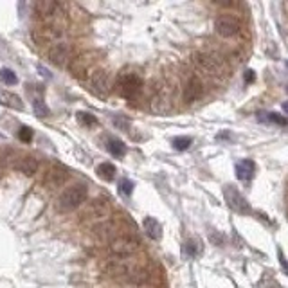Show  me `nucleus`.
Here are the masks:
<instances>
[{"label":"nucleus","instance_id":"1","mask_svg":"<svg viewBox=\"0 0 288 288\" xmlns=\"http://www.w3.org/2000/svg\"><path fill=\"white\" fill-rule=\"evenodd\" d=\"M89 196V189L85 184H74L70 188L63 189L62 194L58 196L56 207L62 213H68V211L78 209L79 205H83Z\"/></svg>","mask_w":288,"mask_h":288},{"label":"nucleus","instance_id":"2","mask_svg":"<svg viewBox=\"0 0 288 288\" xmlns=\"http://www.w3.org/2000/svg\"><path fill=\"white\" fill-rule=\"evenodd\" d=\"M137 251H139V240L133 238L131 234L115 236L114 240L108 243V252H110L112 256H117V257L131 256Z\"/></svg>","mask_w":288,"mask_h":288},{"label":"nucleus","instance_id":"3","mask_svg":"<svg viewBox=\"0 0 288 288\" xmlns=\"http://www.w3.org/2000/svg\"><path fill=\"white\" fill-rule=\"evenodd\" d=\"M144 81L137 72H123L117 78V90L121 92V96H125L128 99H133L141 94Z\"/></svg>","mask_w":288,"mask_h":288},{"label":"nucleus","instance_id":"4","mask_svg":"<svg viewBox=\"0 0 288 288\" xmlns=\"http://www.w3.org/2000/svg\"><path fill=\"white\" fill-rule=\"evenodd\" d=\"M96 53H90V51H87V53H81L78 54V56H74L72 60H70V65H68V70H70V74H72L74 78L78 79H83L87 74L90 72V67L96 63Z\"/></svg>","mask_w":288,"mask_h":288},{"label":"nucleus","instance_id":"5","mask_svg":"<svg viewBox=\"0 0 288 288\" xmlns=\"http://www.w3.org/2000/svg\"><path fill=\"white\" fill-rule=\"evenodd\" d=\"M224 196H225L227 205H229L234 213H238V215L247 216L252 211L251 204L247 202L245 196H243L236 188H232V186H225V188H224Z\"/></svg>","mask_w":288,"mask_h":288},{"label":"nucleus","instance_id":"6","mask_svg":"<svg viewBox=\"0 0 288 288\" xmlns=\"http://www.w3.org/2000/svg\"><path fill=\"white\" fill-rule=\"evenodd\" d=\"M193 62L202 72L209 74V76H220L222 70H224V62H222V58L211 56V54H207V53H196L193 56Z\"/></svg>","mask_w":288,"mask_h":288},{"label":"nucleus","instance_id":"7","mask_svg":"<svg viewBox=\"0 0 288 288\" xmlns=\"http://www.w3.org/2000/svg\"><path fill=\"white\" fill-rule=\"evenodd\" d=\"M90 89L94 94H97L99 97H106L112 90V78L108 70L105 68H97L90 74Z\"/></svg>","mask_w":288,"mask_h":288},{"label":"nucleus","instance_id":"8","mask_svg":"<svg viewBox=\"0 0 288 288\" xmlns=\"http://www.w3.org/2000/svg\"><path fill=\"white\" fill-rule=\"evenodd\" d=\"M68 60H72V47L67 42H56L53 43V47L49 49V62L56 65V67H63L67 65Z\"/></svg>","mask_w":288,"mask_h":288},{"label":"nucleus","instance_id":"9","mask_svg":"<svg viewBox=\"0 0 288 288\" xmlns=\"http://www.w3.org/2000/svg\"><path fill=\"white\" fill-rule=\"evenodd\" d=\"M137 265L133 263H128V261H123V259H114V261L106 263L105 265V272L110 276V278H117V279H128L131 278V274L137 270Z\"/></svg>","mask_w":288,"mask_h":288},{"label":"nucleus","instance_id":"10","mask_svg":"<svg viewBox=\"0 0 288 288\" xmlns=\"http://www.w3.org/2000/svg\"><path fill=\"white\" fill-rule=\"evenodd\" d=\"M112 213L110 202L106 198H94L90 200L87 209L83 211V218H92V220H101Z\"/></svg>","mask_w":288,"mask_h":288},{"label":"nucleus","instance_id":"11","mask_svg":"<svg viewBox=\"0 0 288 288\" xmlns=\"http://www.w3.org/2000/svg\"><path fill=\"white\" fill-rule=\"evenodd\" d=\"M215 31L220 34L222 38H232L240 31V22L236 20L234 16L230 15H222L215 20Z\"/></svg>","mask_w":288,"mask_h":288},{"label":"nucleus","instance_id":"12","mask_svg":"<svg viewBox=\"0 0 288 288\" xmlns=\"http://www.w3.org/2000/svg\"><path fill=\"white\" fill-rule=\"evenodd\" d=\"M68 171L63 166H51L43 175V186L47 189H58L67 182Z\"/></svg>","mask_w":288,"mask_h":288},{"label":"nucleus","instance_id":"13","mask_svg":"<svg viewBox=\"0 0 288 288\" xmlns=\"http://www.w3.org/2000/svg\"><path fill=\"white\" fill-rule=\"evenodd\" d=\"M92 234L101 241H108L110 243L115 236H119V230H117V224L115 222H101L97 225L92 227Z\"/></svg>","mask_w":288,"mask_h":288},{"label":"nucleus","instance_id":"14","mask_svg":"<svg viewBox=\"0 0 288 288\" xmlns=\"http://www.w3.org/2000/svg\"><path fill=\"white\" fill-rule=\"evenodd\" d=\"M60 9H62V5L58 4V2H53V0H40V2L34 4V13L42 20H53V18H56Z\"/></svg>","mask_w":288,"mask_h":288},{"label":"nucleus","instance_id":"15","mask_svg":"<svg viewBox=\"0 0 288 288\" xmlns=\"http://www.w3.org/2000/svg\"><path fill=\"white\" fill-rule=\"evenodd\" d=\"M204 94V83L200 81L196 76L188 79V83L184 87V101L186 103H194V101H198Z\"/></svg>","mask_w":288,"mask_h":288},{"label":"nucleus","instance_id":"16","mask_svg":"<svg viewBox=\"0 0 288 288\" xmlns=\"http://www.w3.org/2000/svg\"><path fill=\"white\" fill-rule=\"evenodd\" d=\"M150 108H152L155 114H162V112L168 110V94H166L164 87L155 89L152 99H150Z\"/></svg>","mask_w":288,"mask_h":288},{"label":"nucleus","instance_id":"17","mask_svg":"<svg viewBox=\"0 0 288 288\" xmlns=\"http://www.w3.org/2000/svg\"><path fill=\"white\" fill-rule=\"evenodd\" d=\"M13 166H15L16 171H20L22 175H26V177H32V175L38 171V168H40V164H38L36 159L29 157V155L20 157L15 164H13Z\"/></svg>","mask_w":288,"mask_h":288},{"label":"nucleus","instance_id":"18","mask_svg":"<svg viewBox=\"0 0 288 288\" xmlns=\"http://www.w3.org/2000/svg\"><path fill=\"white\" fill-rule=\"evenodd\" d=\"M142 225H144V232L148 234L150 240H160L162 238V225H160V222L157 218H153V216H146L144 222H142Z\"/></svg>","mask_w":288,"mask_h":288},{"label":"nucleus","instance_id":"19","mask_svg":"<svg viewBox=\"0 0 288 288\" xmlns=\"http://www.w3.org/2000/svg\"><path fill=\"white\" fill-rule=\"evenodd\" d=\"M254 173H256V164L245 159V160H240V162L236 164V177L247 182V180H251L254 177Z\"/></svg>","mask_w":288,"mask_h":288},{"label":"nucleus","instance_id":"20","mask_svg":"<svg viewBox=\"0 0 288 288\" xmlns=\"http://www.w3.org/2000/svg\"><path fill=\"white\" fill-rule=\"evenodd\" d=\"M0 105L7 106V108H15V110H24V101L20 96L7 92V90H0Z\"/></svg>","mask_w":288,"mask_h":288},{"label":"nucleus","instance_id":"21","mask_svg":"<svg viewBox=\"0 0 288 288\" xmlns=\"http://www.w3.org/2000/svg\"><path fill=\"white\" fill-rule=\"evenodd\" d=\"M106 150L114 155V157H125L126 155V144L119 139H110L106 144Z\"/></svg>","mask_w":288,"mask_h":288},{"label":"nucleus","instance_id":"22","mask_svg":"<svg viewBox=\"0 0 288 288\" xmlns=\"http://www.w3.org/2000/svg\"><path fill=\"white\" fill-rule=\"evenodd\" d=\"M115 173H117V169H115V166L112 162H103L97 166V175L103 180H114Z\"/></svg>","mask_w":288,"mask_h":288},{"label":"nucleus","instance_id":"23","mask_svg":"<svg viewBox=\"0 0 288 288\" xmlns=\"http://www.w3.org/2000/svg\"><path fill=\"white\" fill-rule=\"evenodd\" d=\"M32 110L38 117H49L51 115V110H49V106L43 103L42 99H34L32 101Z\"/></svg>","mask_w":288,"mask_h":288},{"label":"nucleus","instance_id":"24","mask_svg":"<svg viewBox=\"0 0 288 288\" xmlns=\"http://www.w3.org/2000/svg\"><path fill=\"white\" fill-rule=\"evenodd\" d=\"M184 252H186V256H191V257L198 256L200 254V241H196V240L186 241V243H184Z\"/></svg>","mask_w":288,"mask_h":288},{"label":"nucleus","instance_id":"25","mask_svg":"<svg viewBox=\"0 0 288 288\" xmlns=\"http://www.w3.org/2000/svg\"><path fill=\"white\" fill-rule=\"evenodd\" d=\"M0 81L5 85H16L18 78H16V74L11 70V68H2L0 70Z\"/></svg>","mask_w":288,"mask_h":288},{"label":"nucleus","instance_id":"26","mask_svg":"<svg viewBox=\"0 0 288 288\" xmlns=\"http://www.w3.org/2000/svg\"><path fill=\"white\" fill-rule=\"evenodd\" d=\"M191 144H193L191 137H175V139H173V146H175V150H178V152L188 150Z\"/></svg>","mask_w":288,"mask_h":288},{"label":"nucleus","instance_id":"27","mask_svg":"<svg viewBox=\"0 0 288 288\" xmlns=\"http://www.w3.org/2000/svg\"><path fill=\"white\" fill-rule=\"evenodd\" d=\"M78 121L85 126H96L97 125V119H96L92 114H89V112H78Z\"/></svg>","mask_w":288,"mask_h":288},{"label":"nucleus","instance_id":"28","mask_svg":"<svg viewBox=\"0 0 288 288\" xmlns=\"http://www.w3.org/2000/svg\"><path fill=\"white\" fill-rule=\"evenodd\" d=\"M119 191L125 194V196H130V194L133 193V182L128 180V178H121L119 180Z\"/></svg>","mask_w":288,"mask_h":288},{"label":"nucleus","instance_id":"29","mask_svg":"<svg viewBox=\"0 0 288 288\" xmlns=\"http://www.w3.org/2000/svg\"><path fill=\"white\" fill-rule=\"evenodd\" d=\"M265 119L268 123H274V125H279V126H288V117H283V115H278V114H267Z\"/></svg>","mask_w":288,"mask_h":288},{"label":"nucleus","instance_id":"30","mask_svg":"<svg viewBox=\"0 0 288 288\" xmlns=\"http://www.w3.org/2000/svg\"><path fill=\"white\" fill-rule=\"evenodd\" d=\"M18 137H20V141H24V142H31L32 130L29 128V126H22L20 130H18Z\"/></svg>","mask_w":288,"mask_h":288},{"label":"nucleus","instance_id":"31","mask_svg":"<svg viewBox=\"0 0 288 288\" xmlns=\"http://www.w3.org/2000/svg\"><path fill=\"white\" fill-rule=\"evenodd\" d=\"M279 263H281V267H283L285 274L288 276V261H287V257L283 256V252L279 251Z\"/></svg>","mask_w":288,"mask_h":288},{"label":"nucleus","instance_id":"32","mask_svg":"<svg viewBox=\"0 0 288 288\" xmlns=\"http://www.w3.org/2000/svg\"><path fill=\"white\" fill-rule=\"evenodd\" d=\"M114 123H115V126H123V128H125V130H128V121L121 119V117H115V119H114Z\"/></svg>","mask_w":288,"mask_h":288},{"label":"nucleus","instance_id":"33","mask_svg":"<svg viewBox=\"0 0 288 288\" xmlns=\"http://www.w3.org/2000/svg\"><path fill=\"white\" fill-rule=\"evenodd\" d=\"M254 79H256L254 72H252V70H247V72H245V81H247V83H252Z\"/></svg>","mask_w":288,"mask_h":288},{"label":"nucleus","instance_id":"34","mask_svg":"<svg viewBox=\"0 0 288 288\" xmlns=\"http://www.w3.org/2000/svg\"><path fill=\"white\" fill-rule=\"evenodd\" d=\"M283 110L288 114V101H287V103H283Z\"/></svg>","mask_w":288,"mask_h":288},{"label":"nucleus","instance_id":"35","mask_svg":"<svg viewBox=\"0 0 288 288\" xmlns=\"http://www.w3.org/2000/svg\"><path fill=\"white\" fill-rule=\"evenodd\" d=\"M287 67H288V62H287Z\"/></svg>","mask_w":288,"mask_h":288},{"label":"nucleus","instance_id":"36","mask_svg":"<svg viewBox=\"0 0 288 288\" xmlns=\"http://www.w3.org/2000/svg\"><path fill=\"white\" fill-rule=\"evenodd\" d=\"M0 137H2V135H0Z\"/></svg>","mask_w":288,"mask_h":288},{"label":"nucleus","instance_id":"37","mask_svg":"<svg viewBox=\"0 0 288 288\" xmlns=\"http://www.w3.org/2000/svg\"><path fill=\"white\" fill-rule=\"evenodd\" d=\"M287 90H288V89H287Z\"/></svg>","mask_w":288,"mask_h":288}]
</instances>
